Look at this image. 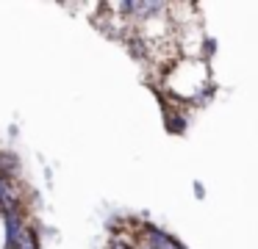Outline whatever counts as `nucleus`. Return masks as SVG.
Masks as SVG:
<instances>
[{"mask_svg":"<svg viewBox=\"0 0 258 249\" xmlns=\"http://www.w3.org/2000/svg\"><path fill=\"white\" fill-rule=\"evenodd\" d=\"M150 249H180L172 238L161 235L158 230H150Z\"/></svg>","mask_w":258,"mask_h":249,"instance_id":"obj_1","label":"nucleus"}]
</instances>
